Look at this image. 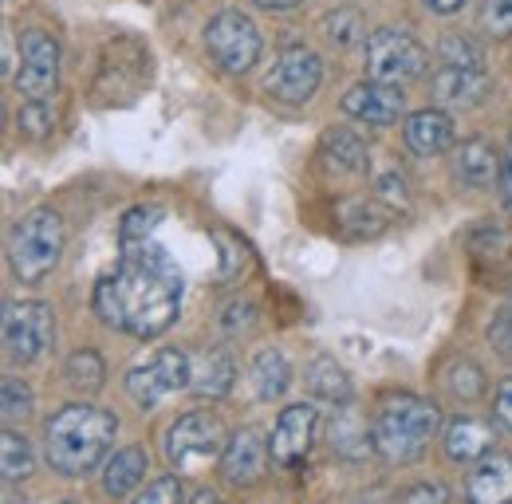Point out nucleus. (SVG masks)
Segmentation results:
<instances>
[{
    "mask_svg": "<svg viewBox=\"0 0 512 504\" xmlns=\"http://www.w3.org/2000/svg\"><path fill=\"white\" fill-rule=\"evenodd\" d=\"M190 501L193 504H213V501H217V493H213V489H201V493H193Z\"/></svg>",
    "mask_w": 512,
    "mask_h": 504,
    "instance_id": "46",
    "label": "nucleus"
},
{
    "mask_svg": "<svg viewBox=\"0 0 512 504\" xmlns=\"http://www.w3.org/2000/svg\"><path fill=\"white\" fill-rule=\"evenodd\" d=\"M497 189H501V201H509L512 205V146H509V154L501 158V178H497Z\"/></svg>",
    "mask_w": 512,
    "mask_h": 504,
    "instance_id": "43",
    "label": "nucleus"
},
{
    "mask_svg": "<svg viewBox=\"0 0 512 504\" xmlns=\"http://www.w3.org/2000/svg\"><path fill=\"white\" fill-rule=\"evenodd\" d=\"M438 63H449V67H485V56H481V48L469 36L446 32L438 40Z\"/></svg>",
    "mask_w": 512,
    "mask_h": 504,
    "instance_id": "28",
    "label": "nucleus"
},
{
    "mask_svg": "<svg viewBox=\"0 0 512 504\" xmlns=\"http://www.w3.org/2000/svg\"><path fill=\"white\" fill-rule=\"evenodd\" d=\"M64 256V221L56 209H28L8 237V268L20 284H40Z\"/></svg>",
    "mask_w": 512,
    "mask_h": 504,
    "instance_id": "4",
    "label": "nucleus"
},
{
    "mask_svg": "<svg viewBox=\"0 0 512 504\" xmlns=\"http://www.w3.org/2000/svg\"><path fill=\"white\" fill-rule=\"evenodd\" d=\"M430 67V52L410 36V32H398V28H379L367 36V75L371 79H383V83H414L422 79Z\"/></svg>",
    "mask_w": 512,
    "mask_h": 504,
    "instance_id": "7",
    "label": "nucleus"
},
{
    "mask_svg": "<svg viewBox=\"0 0 512 504\" xmlns=\"http://www.w3.org/2000/svg\"><path fill=\"white\" fill-rule=\"evenodd\" d=\"M323 28H327V40L331 44H339V48H351L363 32H359V16L355 12H335V16H327L323 20Z\"/></svg>",
    "mask_w": 512,
    "mask_h": 504,
    "instance_id": "36",
    "label": "nucleus"
},
{
    "mask_svg": "<svg viewBox=\"0 0 512 504\" xmlns=\"http://www.w3.org/2000/svg\"><path fill=\"white\" fill-rule=\"evenodd\" d=\"M146 465H150V457H146L142 445L119 449V453L107 461V469H103V493H107V497H130V493L146 481Z\"/></svg>",
    "mask_w": 512,
    "mask_h": 504,
    "instance_id": "23",
    "label": "nucleus"
},
{
    "mask_svg": "<svg viewBox=\"0 0 512 504\" xmlns=\"http://www.w3.org/2000/svg\"><path fill=\"white\" fill-rule=\"evenodd\" d=\"M430 12H438V16H453V12H461V4L465 0H422Z\"/></svg>",
    "mask_w": 512,
    "mask_h": 504,
    "instance_id": "44",
    "label": "nucleus"
},
{
    "mask_svg": "<svg viewBox=\"0 0 512 504\" xmlns=\"http://www.w3.org/2000/svg\"><path fill=\"white\" fill-rule=\"evenodd\" d=\"M16 126H20L28 138H44V134L56 126V111H52L48 99H28V103L20 107V115H16Z\"/></svg>",
    "mask_w": 512,
    "mask_h": 504,
    "instance_id": "33",
    "label": "nucleus"
},
{
    "mask_svg": "<svg viewBox=\"0 0 512 504\" xmlns=\"http://www.w3.org/2000/svg\"><path fill=\"white\" fill-rule=\"evenodd\" d=\"M292 386V363H288V355L284 351H260L253 359V390L256 398H264V402H272V398H280L284 390Z\"/></svg>",
    "mask_w": 512,
    "mask_h": 504,
    "instance_id": "24",
    "label": "nucleus"
},
{
    "mask_svg": "<svg viewBox=\"0 0 512 504\" xmlns=\"http://www.w3.org/2000/svg\"><path fill=\"white\" fill-rule=\"evenodd\" d=\"M0 469H4V481H28L32 477L36 453H32L28 438L4 430V438H0Z\"/></svg>",
    "mask_w": 512,
    "mask_h": 504,
    "instance_id": "27",
    "label": "nucleus"
},
{
    "mask_svg": "<svg viewBox=\"0 0 512 504\" xmlns=\"http://www.w3.org/2000/svg\"><path fill=\"white\" fill-rule=\"evenodd\" d=\"M205 52L209 60L217 63L221 71H233V75H245L253 71L260 52H264V40H260V28L249 12L241 8H221L209 24H205Z\"/></svg>",
    "mask_w": 512,
    "mask_h": 504,
    "instance_id": "5",
    "label": "nucleus"
},
{
    "mask_svg": "<svg viewBox=\"0 0 512 504\" xmlns=\"http://www.w3.org/2000/svg\"><path fill=\"white\" fill-rule=\"evenodd\" d=\"M158 221H162V209H158V205H138V209H130L127 217H123L119 237H123V241H146Z\"/></svg>",
    "mask_w": 512,
    "mask_h": 504,
    "instance_id": "35",
    "label": "nucleus"
},
{
    "mask_svg": "<svg viewBox=\"0 0 512 504\" xmlns=\"http://www.w3.org/2000/svg\"><path fill=\"white\" fill-rule=\"evenodd\" d=\"M489 339H493V347L501 351V359H509L512 363V300L497 312L493 327H489Z\"/></svg>",
    "mask_w": 512,
    "mask_h": 504,
    "instance_id": "38",
    "label": "nucleus"
},
{
    "mask_svg": "<svg viewBox=\"0 0 512 504\" xmlns=\"http://www.w3.org/2000/svg\"><path fill=\"white\" fill-rule=\"evenodd\" d=\"M442 426V410L418 394H386L371 418L375 453L390 465H410L426 453Z\"/></svg>",
    "mask_w": 512,
    "mask_h": 504,
    "instance_id": "3",
    "label": "nucleus"
},
{
    "mask_svg": "<svg viewBox=\"0 0 512 504\" xmlns=\"http://www.w3.org/2000/svg\"><path fill=\"white\" fill-rule=\"evenodd\" d=\"M323 83V60L308 48V44H288L280 48V56L272 63L264 91L288 107H304Z\"/></svg>",
    "mask_w": 512,
    "mask_h": 504,
    "instance_id": "9",
    "label": "nucleus"
},
{
    "mask_svg": "<svg viewBox=\"0 0 512 504\" xmlns=\"http://www.w3.org/2000/svg\"><path fill=\"white\" fill-rule=\"evenodd\" d=\"M331 449L343 453V457H367L375 449L371 430L359 422V414H351V410L335 414V422H331Z\"/></svg>",
    "mask_w": 512,
    "mask_h": 504,
    "instance_id": "25",
    "label": "nucleus"
},
{
    "mask_svg": "<svg viewBox=\"0 0 512 504\" xmlns=\"http://www.w3.org/2000/svg\"><path fill=\"white\" fill-rule=\"evenodd\" d=\"M20 52H24V60L16 71V91L28 95V99L52 95L56 83H60V44H56V36L32 28V32H24Z\"/></svg>",
    "mask_w": 512,
    "mask_h": 504,
    "instance_id": "11",
    "label": "nucleus"
},
{
    "mask_svg": "<svg viewBox=\"0 0 512 504\" xmlns=\"http://www.w3.org/2000/svg\"><path fill=\"white\" fill-rule=\"evenodd\" d=\"M316 426H320V414L316 406L308 402H296L288 406L276 426H272V438H268V449H272V461L284 465V469H296L308 453H312V441H316Z\"/></svg>",
    "mask_w": 512,
    "mask_h": 504,
    "instance_id": "12",
    "label": "nucleus"
},
{
    "mask_svg": "<svg viewBox=\"0 0 512 504\" xmlns=\"http://www.w3.org/2000/svg\"><path fill=\"white\" fill-rule=\"evenodd\" d=\"M304 382L308 390L320 398V402H331V406H347L355 386H351V375L335 363V355H316L308 367H304Z\"/></svg>",
    "mask_w": 512,
    "mask_h": 504,
    "instance_id": "22",
    "label": "nucleus"
},
{
    "mask_svg": "<svg viewBox=\"0 0 512 504\" xmlns=\"http://www.w3.org/2000/svg\"><path fill=\"white\" fill-rule=\"evenodd\" d=\"M229 445V434H225V422L213 414V410H190L182 414L170 434H166V457L178 465V469H197L205 461H221Z\"/></svg>",
    "mask_w": 512,
    "mask_h": 504,
    "instance_id": "8",
    "label": "nucleus"
},
{
    "mask_svg": "<svg viewBox=\"0 0 512 504\" xmlns=\"http://www.w3.org/2000/svg\"><path fill=\"white\" fill-rule=\"evenodd\" d=\"M446 386L453 398H461V402H477V398L485 394V371L473 367V363H453V367L446 371Z\"/></svg>",
    "mask_w": 512,
    "mask_h": 504,
    "instance_id": "30",
    "label": "nucleus"
},
{
    "mask_svg": "<svg viewBox=\"0 0 512 504\" xmlns=\"http://www.w3.org/2000/svg\"><path fill=\"white\" fill-rule=\"evenodd\" d=\"M237 382V363L225 347H213V351H201L193 355V375L190 386L201 398H225Z\"/></svg>",
    "mask_w": 512,
    "mask_h": 504,
    "instance_id": "20",
    "label": "nucleus"
},
{
    "mask_svg": "<svg viewBox=\"0 0 512 504\" xmlns=\"http://www.w3.org/2000/svg\"><path fill=\"white\" fill-rule=\"evenodd\" d=\"M182 272L162 245L123 241L119 268L95 284V315L134 339H158L182 312Z\"/></svg>",
    "mask_w": 512,
    "mask_h": 504,
    "instance_id": "1",
    "label": "nucleus"
},
{
    "mask_svg": "<svg viewBox=\"0 0 512 504\" xmlns=\"http://www.w3.org/2000/svg\"><path fill=\"white\" fill-rule=\"evenodd\" d=\"M260 8H268V12H288V8H296L300 0H256Z\"/></svg>",
    "mask_w": 512,
    "mask_h": 504,
    "instance_id": "45",
    "label": "nucleus"
},
{
    "mask_svg": "<svg viewBox=\"0 0 512 504\" xmlns=\"http://www.w3.org/2000/svg\"><path fill=\"white\" fill-rule=\"evenodd\" d=\"M64 382L67 386H75V390H83V394H99V390H103V382H107V367H103L99 351L83 347V351L67 355Z\"/></svg>",
    "mask_w": 512,
    "mask_h": 504,
    "instance_id": "26",
    "label": "nucleus"
},
{
    "mask_svg": "<svg viewBox=\"0 0 512 504\" xmlns=\"http://www.w3.org/2000/svg\"><path fill=\"white\" fill-rule=\"evenodd\" d=\"M406 111V95L398 83H383V79H371V83H355L347 95H343V115H351L355 123L367 126H394Z\"/></svg>",
    "mask_w": 512,
    "mask_h": 504,
    "instance_id": "13",
    "label": "nucleus"
},
{
    "mask_svg": "<svg viewBox=\"0 0 512 504\" xmlns=\"http://www.w3.org/2000/svg\"><path fill=\"white\" fill-rule=\"evenodd\" d=\"M402 501H438V504H446L449 489H446V485H414V489H406V493H402Z\"/></svg>",
    "mask_w": 512,
    "mask_h": 504,
    "instance_id": "42",
    "label": "nucleus"
},
{
    "mask_svg": "<svg viewBox=\"0 0 512 504\" xmlns=\"http://www.w3.org/2000/svg\"><path fill=\"white\" fill-rule=\"evenodd\" d=\"M190 375H193V355H186L182 347H166V351H158L146 367H134V371H130L127 394L142 410H150V406H158L166 394L186 390V386H190Z\"/></svg>",
    "mask_w": 512,
    "mask_h": 504,
    "instance_id": "10",
    "label": "nucleus"
},
{
    "mask_svg": "<svg viewBox=\"0 0 512 504\" xmlns=\"http://www.w3.org/2000/svg\"><path fill=\"white\" fill-rule=\"evenodd\" d=\"M485 91H489L485 67H449V63L434 67V99L442 107H473L485 99Z\"/></svg>",
    "mask_w": 512,
    "mask_h": 504,
    "instance_id": "16",
    "label": "nucleus"
},
{
    "mask_svg": "<svg viewBox=\"0 0 512 504\" xmlns=\"http://www.w3.org/2000/svg\"><path fill=\"white\" fill-rule=\"evenodd\" d=\"M268 457H272L268 438H264L256 426H245V430H237V434L229 438L225 453H221V477H225L229 485H237V489H249V485H256V481L264 477Z\"/></svg>",
    "mask_w": 512,
    "mask_h": 504,
    "instance_id": "14",
    "label": "nucleus"
},
{
    "mask_svg": "<svg viewBox=\"0 0 512 504\" xmlns=\"http://www.w3.org/2000/svg\"><path fill=\"white\" fill-rule=\"evenodd\" d=\"M477 20H481L485 36H493V40L512 36V0H481Z\"/></svg>",
    "mask_w": 512,
    "mask_h": 504,
    "instance_id": "34",
    "label": "nucleus"
},
{
    "mask_svg": "<svg viewBox=\"0 0 512 504\" xmlns=\"http://www.w3.org/2000/svg\"><path fill=\"white\" fill-rule=\"evenodd\" d=\"M339 213H343V225H355L359 233H379L386 225V209L375 197H355V201H347Z\"/></svg>",
    "mask_w": 512,
    "mask_h": 504,
    "instance_id": "29",
    "label": "nucleus"
},
{
    "mask_svg": "<svg viewBox=\"0 0 512 504\" xmlns=\"http://www.w3.org/2000/svg\"><path fill=\"white\" fill-rule=\"evenodd\" d=\"M138 501H150V504H178L186 501V493H182V477H158L154 485H146L142 493H138Z\"/></svg>",
    "mask_w": 512,
    "mask_h": 504,
    "instance_id": "37",
    "label": "nucleus"
},
{
    "mask_svg": "<svg viewBox=\"0 0 512 504\" xmlns=\"http://www.w3.org/2000/svg\"><path fill=\"white\" fill-rule=\"evenodd\" d=\"M453 178L469 189H489L501 178V154L481 138L461 142L453 154Z\"/></svg>",
    "mask_w": 512,
    "mask_h": 504,
    "instance_id": "18",
    "label": "nucleus"
},
{
    "mask_svg": "<svg viewBox=\"0 0 512 504\" xmlns=\"http://www.w3.org/2000/svg\"><path fill=\"white\" fill-rule=\"evenodd\" d=\"M493 414H497V422L505 426L512 434V375L497 386V398H493Z\"/></svg>",
    "mask_w": 512,
    "mask_h": 504,
    "instance_id": "40",
    "label": "nucleus"
},
{
    "mask_svg": "<svg viewBox=\"0 0 512 504\" xmlns=\"http://www.w3.org/2000/svg\"><path fill=\"white\" fill-rule=\"evenodd\" d=\"M213 241L221 245V268H217V280H221V284H229V280H237V276H241V268H245V260H249V249H245V241H241V237H233V233H225V229H217V233H213Z\"/></svg>",
    "mask_w": 512,
    "mask_h": 504,
    "instance_id": "31",
    "label": "nucleus"
},
{
    "mask_svg": "<svg viewBox=\"0 0 512 504\" xmlns=\"http://www.w3.org/2000/svg\"><path fill=\"white\" fill-rule=\"evenodd\" d=\"M469 501L473 504H505L512 501V457L501 449H489L473 461L469 473Z\"/></svg>",
    "mask_w": 512,
    "mask_h": 504,
    "instance_id": "15",
    "label": "nucleus"
},
{
    "mask_svg": "<svg viewBox=\"0 0 512 504\" xmlns=\"http://www.w3.org/2000/svg\"><path fill=\"white\" fill-rule=\"evenodd\" d=\"M402 138L418 158H438L453 146L457 130H453V119L446 111H414L402 126Z\"/></svg>",
    "mask_w": 512,
    "mask_h": 504,
    "instance_id": "17",
    "label": "nucleus"
},
{
    "mask_svg": "<svg viewBox=\"0 0 512 504\" xmlns=\"http://www.w3.org/2000/svg\"><path fill=\"white\" fill-rule=\"evenodd\" d=\"M446 457L457 461V465H469L477 457H485L497 441H493V426L481 422V418H469V414H457L453 422L446 426Z\"/></svg>",
    "mask_w": 512,
    "mask_h": 504,
    "instance_id": "19",
    "label": "nucleus"
},
{
    "mask_svg": "<svg viewBox=\"0 0 512 504\" xmlns=\"http://www.w3.org/2000/svg\"><path fill=\"white\" fill-rule=\"evenodd\" d=\"M379 201H383V205H402V209H406V201H410V197H406V182H402L398 174L379 178Z\"/></svg>",
    "mask_w": 512,
    "mask_h": 504,
    "instance_id": "39",
    "label": "nucleus"
},
{
    "mask_svg": "<svg viewBox=\"0 0 512 504\" xmlns=\"http://www.w3.org/2000/svg\"><path fill=\"white\" fill-rule=\"evenodd\" d=\"M0 410H4V418L12 422V418H28L32 410H36V398H32V390H28V382H20V378H4L0 382Z\"/></svg>",
    "mask_w": 512,
    "mask_h": 504,
    "instance_id": "32",
    "label": "nucleus"
},
{
    "mask_svg": "<svg viewBox=\"0 0 512 504\" xmlns=\"http://www.w3.org/2000/svg\"><path fill=\"white\" fill-rule=\"evenodd\" d=\"M320 150L323 162H331V170H339V174H363L367 170V142L347 126H327Z\"/></svg>",
    "mask_w": 512,
    "mask_h": 504,
    "instance_id": "21",
    "label": "nucleus"
},
{
    "mask_svg": "<svg viewBox=\"0 0 512 504\" xmlns=\"http://www.w3.org/2000/svg\"><path fill=\"white\" fill-rule=\"evenodd\" d=\"M253 315H256V308L253 304H229L225 308V331H249L253 327Z\"/></svg>",
    "mask_w": 512,
    "mask_h": 504,
    "instance_id": "41",
    "label": "nucleus"
},
{
    "mask_svg": "<svg viewBox=\"0 0 512 504\" xmlns=\"http://www.w3.org/2000/svg\"><path fill=\"white\" fill-rule=\"evenodd\" d=\"M56 343V315L40 300H20L4 308V359L8 363H36Z\"/></svg>",
    "mask_w": 512,
    "mask_h": 504,
    "instance_id": "6",
    "label": "nucleus"
},
{
    "mask_svg": "<svg viewBox=\"0 0 512 504\" xmlns=\"http://www.w3.org/2000/svg\"><path fill=\"white\" fill-rule=\"evenodd\" d=\"M119 434V418L103 406L71 402L44 426V457L60 477H87L103 465Z\"/></svg>",
    "mask_w": 512,
    "mask_h": 504,
    "instance_id": "2",
    "label": "nucleus"
}]
</instances>
